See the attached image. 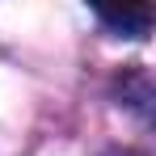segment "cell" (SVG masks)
Returning a JSON list of instances; mask_svg holds the SVG:
<instances>
[{"instance_id": "6da1fadb", "label": "cell", "mask_w": 156, "mask_h": 156, "mask_svg": "<svg viewBox=\"0 0 156 156\" xmlns=\"http://www.w3.org/2000/svg\"><path fill=\"white\" fill-rule=\"evenodd\" d=\"M97 17H101V26L118 30V34H127V38H144L148 30H152V4H131V9H97Z\"/></svg>"}]
</instances>
